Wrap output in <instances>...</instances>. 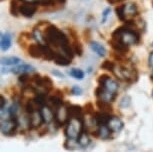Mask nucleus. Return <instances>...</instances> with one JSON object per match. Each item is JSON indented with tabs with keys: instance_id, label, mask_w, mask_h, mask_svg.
<instances>
[{
	"instance_id": "f257e3e1",
	"label": "nucleus",
	"mask_w": 153,
	"mask_h": 152,
	"mask_svg": "<svg viewBox=\"0 0 153 152\" xmlns=\"http://www.w3.org/2000/svg\"><path fill=\"white\" fill-rule=\"evenodd\" d=\"M44 37L46 44L49 46H52L55 48H61L68 44V38L61 30L58 29L54 25H48L44 31Z\"/></svg>"
},
{
	"instance_id": "f03ea898",
	"label": "nucleus",
	"mask_w": 153,
	"mask_h": 152,
	"mask_svg": "<svg viewBox=\"0 0 153 152\" xmlns=\"http://www.w3.org/2000/svg\"><path fill=\"white\" fill-rule=\"evenodd\" d=\"M111 38L120 40L124 44H126L127 46L138 44L140 41L139 33H138L136 30L127 27L126 25L120 26V27H118L116 30H114L113 33H112Z\"/></svg>"
},
{
	"instance_id": "7ed1b4c3",
	"label": "nucleus",
	"mask_w": 153,
	"mask_h": 152,
	"mask_svg": "<svg viewBox=\"0 0 153 152\" xmlns=\"http://www.w3.org/2000/svg\"><path fill=\"white\" fill-rule=\"evenodd\" d=\"M83 122L81 118H70L66 125L65 134L68 139L77 140L83 132Z\"/></svg>"
},
{
	"instance_id": "20e7f679",
	"label": "nucleus",
	"mask_w": 153,
	"mask_h": 152,
	"mask_svg": "<svg viewBox=\"0 0 153 152\" xmlns=\"http://www.w3.org/2000/svg\"><path fill=\"white\" fill-rule=\"evenodd\" d=\"M97 81L103 88H104L105 91H107V92L112 93V94L117 93L119 85H118V83L115 81V80L112 79L110 76L106 75V74H102V75L99 76Z\"/></svg>"
},
{
	"instance_id": "39448f33",
	"label": "nucleus",
	"mask_w": 153,
	"mask_h": 152,
	"mask_svg": "<svg viewBox=\"0 0 153 152\" xmlns=\"http://www.w3.org/2000/svg\"><path fill=\"white\" fill-rule=\"evenodd\" d=\"M17 126H18L17 118L9 117V118L6 119H1V132L4 135H11V134H13L14 131L16 130Z\"/></svg>"
},
{
	"instance_id": "423d86ee",
	"label": "nucleus",
	"mask_w": 153,
	"mask_h": 152,
	"mask_svg": "<svg viewBox=\"0 0 153 152\" xmlns=\"http://www.w3.org/2000/svg\"><path fill=\"white\" fill-rule=\"evenodd\" d=\"M69 118L68 114V107L64 105H61L55 110V121L58 125H64L67 124Z\"/></svg>"
},
{
	"instance_id": "0eeeda50",
	"label": "nucleus",
	"mask_w": 153,
	"mask_h": 152,
	"mask_svg": "<svg viewBox=\"0 0 153 152\" xmlns=\"http://www.w3.org/2000/svg\"><path fill=\"white\" fill-rule=\"evenodd\" d=\"M115 75H116L117 78H119L120 80H123V81H133L134 80V74H133V71L129 70L128 68H125V67H118V68H115L114 72H113Z\"/></svg>"
},
{
	"instance_id": "6e6552de",
	"label": "nucleus",
	"mask_w": 153,
	"mask_h": 152,
	"mask_svg": "<svg viewBox=\"0 0 153 152\" xmlns=\"http://www.w3.org/2000/svg\"><path fill=\"white\" fill-rule=\"evenodd\" d=\"M37 11V4L32 2H24L20 7V14H22L24 17L30 18L32 17Z\"/></svg>"
},
{
	"instance_id": "1a4fd4ad",
	"label": "nucleus",
	"mask_w": 153,
	"mask_h": 152,
	"mask_svg": "<svg viewBox=\"0 0 153 152\" xmlns=\"http://www.w3.org/2000/svg\"><path fill=\"white\" fill-rule=\"evenodd\" d=\"M28 54L33 58H43L44 56V45L39 43L30 44L28 47Z\"/></svg>"
},
{
	"instance_id": "9d476101",
	"label": "nucleus",
	"mask_w": 153,
	"mask_h": 152,
	"mask_svg": "<svg viewBox=\"0 0 153 152\" xmlns=\"http://www.w3.org/2000/svg\"><path fill=\"white\" fill-rule=\"evenodd\" d=\"M40 112H41L42 118H43V122L47 123H51L53 121V119L55 118V113L53 111V108H51L50 106L45 104L43 105L41 108H40Z\"/></svg>"
},
{
	"instance_id": "9b49d317",
	"label": "nucleus",
	"mask_w": 153,
	"mask_h": 152,
	"mask_svg": "<svg viewBox=\"0 0 153 152\" xmlns=\"http://www.w3.org/2000/svg\"><path fill=\"white\" fill-rule=\"evenodd\" d=\"M107 126L112 132H120L124 127V123L119 117L111 116V118H110V120H109Z\"/></svg>"
},
{
	"instance_id": "f8f14e48",
	"label": "nucleus",
	"mask_w": 153,
	"mask_h": 152,
	"mask_svg": "<svg viewBox=\"0 0 153 152\" xmlns=\"http://www.w3.org/2000/svg\"><path fill=\"white\" fill-rule=\"evenodd\" d=\"M29 119H28V124H29V127L31 128H37L41 125V123L43 122V118L41 115V112L40 110H37L35 112L29 114Z\"/></svg>"
},
{
	"instance_id": "ddd939ff",
	"label": "nucleus",
	"mask_w": 153,
	"mask_h": 152,
	"mask_svg": "<svg viewBox=\"0 0 153 152\" xmlns=\"http://www.w3.org/2000/svg\"><path fill=\"white\" fill-rule=\"evenodd\" d=\"M110 118H111V116L109 113L98 112V113H95V116L93 117V122H94V124L97 126L107 125Z\"/></svg>"
},
{
	"instance_id": "4468645a",
	"label": "nucleus",
	"mask_w": 153,
	"mask_h": 152,
	"mask_svg": "<svg viewBox=\"0 0 153 152\" xmlns=\"http://www.w3.org/2000/svg\"><path fill=\"white\" fill-rule=\"evenodd\" d=\"M109 44H110L111 47L119 54H125V53H127V51H128V46L118 39L111 38L109 40Z\"/></svg>"
},
{
	"instance_id": "2eb2a0df",
	"label": "nucleus",
	"mask_w": 153,
	"mask_h": 152,
	"mask_svg": "<svg viewBox=\"0 0 153 152\" xmlns=\"http://www.w3.org/2000/svg\"><path fill=\"white\" fill-rule=\"evenodd\" d=\"M31 71H34V68L31 66V65L28 64H22V65H17V66H14L12 68H10L9 70H7L6 72H11L14 74H25L28 72H31Z\"/></svg>"
},
{
	"instance_id": "dca6fc26",
	"label": "nucleus",
	"mask_w": 153,
	"mask_h": 152,
	"mask_svg": "<svg viewBox=\"0 0 153 152\" xmlns=\"http://www.w3.org/2000/svg\"><path fill=\"white\" fill-rule=\"evenodd\" d=\"M63 96L61 94L56 93L55 95L51 96L50 98L48 99V105L50 106L51 108H54V109H57L58 107H60L61 105H63Z\"/></svg>"
},
{
	"instance_id": "f3484780",
	"label": "nucleus",
	"mask_w": 153,
	"mask_h": 152,
	"mask_svg": "<svg viewBox=\"0 0 153 152\" xmlns=\"http://www.w3.org/2000/svg\"><path fill=\"white\" fill-rule=\"evenodd\" d=\"M20 62H21V59L15 56H8L1 58L2 66H16Z\"/></svg>"
},
{
	"instance_id": "a211bd4d",
	"label": "nucleus",
	"mask_w": 153,
	"mask_h": 152,
	"mask_svg": "<svg viewBox=\"0 0 153 152\" xmlns=\"http://www.w3.org/2000/svg\"><path fill=\"white\" fill-rule=\"evenodd\" d=\"M90 47H91L92 51H93L94 53H96L98 56L104 57L106 55V49H105V47L103 46L102 44H100L99 42L92 41L90 43Z\"/></svg>"
},
{
	"instance_id": "6ab92c4d",
	"label": "nucleus",
	"mask_w": 153,
	"mask_h": 152,
	"mask_svg": "<svg viewBox=\"0 0 153 152\" xmlns=\"http://www.w3.org/2000/svg\"><path fill=\"white\" fill-rule=\"evenodd\" d=\"M70 58L66 57L65 55H63L62 53H58L55 52V57H54V62L56 63L57 65H60V66H67L71 63Z\"/></svg>"
},
{
	"instance_id": "aec40b11",
	"label": "nucleus",
	"mask_w": 153,
	"mask_h": 152,
	"mask_svg": "<svg viewBox=\"0 0 153 152\" xmlns=\"http://www.w3.org/2000/svg\"><path fill=\"white\" fill-rule=\"evenodd\" d=\"M68 114L70 118H81L82 108L78 105L68 106Z\"/></svg>"
},
{
	"instance_id": "412c9836",
	"label": "nucleus",
	"mask_w": 153,
	"mask_h": 152,
	"mask_svg": "<svg viewBox=\"0 0 153 152\" xmlns=\"http://www.w3.org/2000/svg\"><path fill=\"white\" fill-rule=\"evenodd\" d=\"M23 0H11L10 3V12L13 16H18L20 12V7L22 5Z\"/></svg>"
},
{
	"instance_id": "4be33fe9",
	"label": "nucleus",
	"mask_w": 153,
	"mask_h": 152,
	"mask_svg": "<svg viewBox=\"0 0 153 152\" xmlns=\"http://www.w3.org/2000/svg\"><path fill=\"white\" fill-rule=\"evenodd\" d=\"M11 46V36L10 34H1V49L6 51Z\"/></svg>"
},
{
	"instance_id": "5701e85b",
	"label": "nucleus",
	"mask_w": 153,
	"mask_h": 152,
	"mask_svg": "<svg viewBox=\"0 0 153 152\" xmlns=\"http://www.w3.org/2000/svg\"><path fill=\"white\" fill-rule=\"evenodd\" d=\"M96 105H97L98 108H100V109L102 110V112L109 113L112 111V107L110 105V102H107V101H104V100H102V99H99V100H97Z\"/></svg>"
},
{
	"instance_id": "b1692460",
	"label": "nucleus",
	"mask_w": 153,
	"mask_h": 152,
	"mask_svg": "<svg viewBox=\"0 0 153 152\" xmlns=\"http://www.w3.org/2000/svg\"><path fill=\"white\" fill-rule=\"evenodd\" d=\"M40 87H42L43 89L45 90V93H48L49 91H51L53 89V82L49 77H43L42 78V82H41V85Z\"/></svg>"
},
{
	"instance_id": "393cba45",
	"label": "nucleus",
	"mask_w": 153,
	"mask_h": 152,
	"mask_svg": "<svg viewBox=\"0 0 153 152\" xmlns=\"http://www.w3.org/2000/svg\"><path fill=\"white\" fill-rule=\"evenodd\" d=\"M125 14L126 16H136L138 14L137 6L134 3L125 4Z\"/></svg>"
},
{
	"instance_id": "a878e982",
	"label": "nucleus",
	"mask_w": 153,
	"mask_h": 152,
	"mask_svg": "<svg viewBox=\"0 0 153 152\" xmlns=\"http://www.w3.org/2000/svg\"><path fill=\"white\" fill-rule=\"evenodd\" d=\"M111 132L112 131L109 129L107 125H102V126H100L99 130H98V135L102 139H108L109 137H110Z\"/></svg>"
},
{
	"instance_id": "bb28decb",
	"label": "nucleus",
	"mask_w": 153,
	"mask_h": 152,
	"mask_svg": "<svg viewBox=\"0 0 153 152\" xmlns=\"http://www.w3.org/2000/svg\"><path fill=\"white\" fill-rule=\"evenodd\" d=\"M115 12H116V15L118 17V19L120 21H125L126 20V14H125V4H121L118 5L115 8Z\"/></svg>"
},
{
	"instance_id": "cd10ccee",
	"label": "nucleus",
	"mask_w": 153,
	"mask_h": 152,
	"mask_svg": "<svg viewBox=\"0 0 153 152\" xmlns=\"http://www.w3.org/2000/svg\"><path fill=\"white\" fill-rule=\"evenodd\" d=\"M32 36H33L34 39L37 40V42H38L39 44H42V45H45L46 44L45 37H44V35H42L41 31H40L38 28H35V29L33 30Z\"/></svg>"
},
{
	"instance_id": "c85d7f7f",
	"label": "nucleus",
	"mask_w": 153,
	"mask_h": 152,
	"mask_svg": "<svg viewBox=\"0 0 153 152\" xmlns=\"http://www.w3.org/2000/svg\"><path fill=\"white\" fill-rule=\"evenodd\" d=\"M78 143L80 146H82V147H86L89 143H90V139H89L88 135L86 134L85 132H82L81 134H80V136L78 137Z\"/></svg>"
},
{
	"instance_id": "c756f323",
	"label": "nucleus",
	"mask_w": 153,
	"mask_h": 152,
	"mask_svg": "<svg viewBox=\"0 0 153 152\" xmlns=\"http://www.w3.org/2000/svg\"><path fill=\"white\" fill-rule=\"evenodd\" d=\"M69 74L73 77L75 79H82L84 77V72L81 70V69H78V68H72L69 71Z\"/></svg>"
},
{
	"instance_id": "7c9ffc66",
	"label": "nucleus",
	"mask_w": 153,
	"mask_h": 152,
	"mask_svg": "<svg viewBox=\"0 0 153 152\" xmlns=\"http://www.w3.org/2000/svg\"><path fill=\"white\" fill-rule=\"evenodd\" d=\"M101 68L104 70L110 71V72H114V70L116 67H115L114 62H112L111 60H105V61L101 64Z\"/></svg>"
},
{
	"instance_id": "2f4dec72",
	"label": "nucleus",
	"mask_w": 153,
	"mask_h": 152,
	"mask_svg": "<svg viewBox=\"0 0 153 152\" xmlns=\"http://www.w3.org/2000/svg\"><path fill=\"white\" fill-rule=\"evenodd\" d=\"M23 1H25V2H32V3L43 5V6H50V5L54 4V0H23Z\"/></svg>"
},
{
	"instance_id": "473e14b6",
	"label": "nucleus",
	"mask_w": 153,
	"mask_h": 152,
	"mask_svg": "<svg viewBox=\"0 0 153 152\" xmlns=\"http://www.w3.org/2000/svg\"><path fill=\"white\" fill-rule=\"evenodd\" d=\"M72 46V49H73L74 53L77 54L78 56L82 55V52H83V48H82V45L81 43H80L79 41H74L73 44L71 45Z\"/></svg>"
},
{
	"instance_id": "72a5a7b5",
	"label": "nucleus",
	"mask_w": 153,
	"mask_h": 152,
	"mask_svg": "<svg viewBox=\"0 0 153 152\" xmlns=\"http://www.w3.org/2000/svg\"><path fill=\"white\" fill-rule=\"evenodd\" d=\"M18 80L22 84H28L30 81H32V77H30L27 73H25V74H21V75L19 76Z\"/></svg>"
},
{
	"instance_id": "f704fd0d",
	"label": "nucleus",
	"mask_w": 153,
	"mask_h": 152,
	"mask_svg": "<svg viewBox=\"0 0 153 152\" xmlns=\"http://www.w3.org/2000/svg\"><path fill=\"white\" fill-rule=\"evenodd\" d=\"M111 12V10H110V8H106V9L103 11V13H102V23H104V22L106 21V19H107V16L110 14Z\"/></svg>"
},
{
	"instance_id": "c9c22d12",
	"label": "nucleus",
	"mask_w": 153,
	"mask_h": 152,
	"mask_svg": "<svg viewBox=\"0 0 153 152\" xmlns=\"http://www.w3.org/2000/svg\"><path fill=\"white\" fill-rule=\"evenodd\" d=\"M71 92H72V94H74V95H80L82 92V90H81V88L78 87V86H74V87L71 89Z\"/></svg>"
},
{
	"instance_id": "e433bc0d",
	"label": "nucleus",
	"mask_w": 153,
	"mask_h": 152,
	"mask_svg": "<svg viewBox=\"0 0 153 152\" xmlns=\"http://www.w3.org/2000/svg\"><path fill=\"white\" fill-rule=\"evenodd\" d=\"M148 65H149V67H151L152 69H153V51L149 54V57H148Z\"/></svg>"
},
{
	"instance_id": "4c0bfd02",
	"label": "nucleus",
	"mask_w": 153,
	"mask_h": 152,
	"mask_svg": "<svg viewBox=\"0 0 153 152\" xmlns=\"http://www.w3.org/2000/svg\"><path fill=\"white\" fill-rule=\"evenodd\" d=\"M5 104H6V100H5L4 96H1V110L5 108Z\"/></svg>"
},
{
	"instance_id": "58836bf2",
	"label": "nucleus",
	"mask_w": 153,
	"mask_h": 152,
	"mask_svg": "<svg viewBox=\"0 0 153 152\" xmlns=\"http://www.w3.org/2000/svg\"><path fill=\"white\" fill-rule=\"evenodd\" d=\"M52 73L53 74H56V75H57V77H60V78H61V77H64V75H63V74L62 73H60L59 72V71H52Z\"/></svg>"
},
{
	"instance_id": "ea45409f",
	"label": "nucleus",
	"mask_w": 153,
	"mask_h": 152,
	"mask_svg": "<svg viewBox=\"0 0 153 152\" xmlns=\"http://www.w3.org/2000/svg\"><path fill=\"white\" fill-rule=\"evenodd\" d=\"M107 1H108L110 4H116V3H118V2L123 1V0H107Z\"/></svg>"
},
{
	"instance_id": "a19ab883",
	"label": "nucleus",
	"mask_w": 153,
	"mask_h": 152,
	"mask_svg": "<svg viewBox=\"0 0 153 152\" xmlns=\"http://www.w3.org/2000/svg\"><path fill=\"white\" fill-rule=\"evenodd\" d=\"M58 2H60V3H64V2L66 1V0H57Z\"/></svg>"
},
{
	"instance_id": "79ce46f5",
	"label": "nucleus",
	"mask_w": 153,
	"mask_h": 152,
	"mask_svg": "<svg viewBox=\"0 0 153 152\" xmlns=\"http://www.w3.org/2000/svg\"><path fill=\"white\" fill-rule=\"evenodd\" d=\"M151 79L153 80V72H152V74H151Z\"/></svg>"
},
{
	"instance_id": "37998d69",
	"label": "nucleus",
	"mask_w": 153,
	"mask_h": 152,
	"mask_svg": "<svg viewBox=\"0 0 153 152\" xmlns=\"http://www.w3.org/2000/svg\"><path fill=\"white\" fill-rule=\"evenodd\" d=\"M152 4H153V2H152Z\"/></svg>"
},
{
	"instance_id": "c03bdc74",
	"label": "nucleus",
	"mask_w": 153,
	"mask_h": 152,
	"mask_svg": "<svg viewBox=\"0 0 153 152\" xmlns=\"http://www.w3.org/2000/svg\"><path fill=\"white\" fill-rule=\"evenodd\" d=\"M152 95H153V93H152Z\"/></svg>"
}]
</instances>
